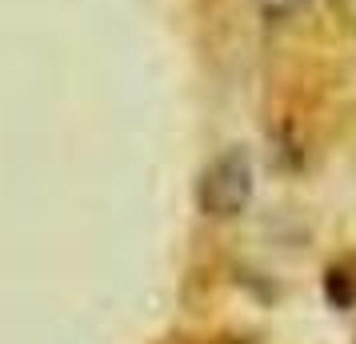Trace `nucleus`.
I'll list each match as a JSON object with an SVG mask.
<instances>
[{"label": "nucleus", "mask_w": 356, "mask_h": 344, "mask_svg": "<svg viewBox=\"0 0 356 344\" xmlns=\"http://www.w3.org/2000/svg\"><path fill=\"white\" fill-rule=\"evenodd\" d=\"M248 193H252V184H248V168H244L241 156H225L216 168H209V177L200 184V200L212 216L241 213Z\"/></svg>", "instance_id": "f257e3e1"}]
</instances>
